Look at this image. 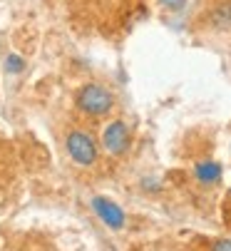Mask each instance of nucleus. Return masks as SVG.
<instances>
[{"instance_id":"nucleus-2","label":"nucleus","mask_w":231,"mask_h":251,"mask_svg":"<svg viewBox=\"0 0 231 251\" xmlns=\"http://www.w3.org/2000/svg\"><path fill=\"white\" fill-rule=\"evenodd\" d=\"M67 152L70 157L77 162V164H85L90 167L95 159H97V147H95V142L87 132L82 129H72L67 134Z\"/></svg>"},{"instance_id":"nucleus-9","label":"nucleus","mask_w":231,"mask_h":251,"mask_svg":"<svg viewBox=\"0 0 231 251\" xmlns=\"http://www.w3.org/2000/svg\"><path fill=\"white\" fill-rule=\"evenodd\" d=\"M211 251H231V239H224V241H216Z\"/></svg>"},{"instance_id":"nucleus-5","label":"nucleus","mask_w":231,"mask_h":251,"mask_svg":"<svg viewBox=\"0 0 231 251\" xmlns=\"http://www.w3.org/2000/svg\"><path fill=\"white\" fill-rule=\"evenodd\" d=\"M209 23H211V27H216V30L231 27V0H224V3H219L216 8H211Z\"/></svg>"},{"instance_id":"nucleus-1","label":"nucleus","mask_w":231,"mask_h":251,"mask_svg":"<svg viewBox=\"0 0 231 251\" xmlns=\"http://www.w3.org/2000/svg\"><path fill=\"white\" fill-rule=\"evenodd\" d=\"M77 107L87 115V117H104L112 107H114V97L107 87L90 82L77 92Z\"/></svg>"},{"instance_id":"nucleus-4","label":"nucleus","mask_w":231,"mask_h":251,"mask_svg":"<svg viewBox=\"0 0 231 251\" xmlns=\"http://www.w3.org/2000/svg\"><path fill=\"white\" fill-rule=\"evenodd\" d=\"M92 209L97 211V217H100L109 229H122V226H125V211L114 204V201H109V199H104V197H95V199H92Z\"/></svg>"},{"instance_id":"nucleus-7","label":"nucleus","mask_w":231,"mask_h":251,"mask_svg":"<svg viewBox=\"0 0 231 251\" xmlns=\"http://www.w3.org/2000/svg\"><path fill=\"white\" fill-rule=\"evenodd\" d=\"M23 67H25V60H23L18 52L8 55V60H5V70H8L10 75H18V73H23Z\"/></svg>"},{"instance_id":"nucleus-8","label":"nucleus","mask_w":231,"mask_h":251,"mask_svg":"<svg viewBox=\"0 0 231 251\" xmlns=\"http://www.w3.org/2000/svg\"><path fill=\"white\" fill-rule=\"evenodd\" d=\"M189 0H159V5L167 8V10H181Z\"/></svg>"},{"instance_id":"nucleus-3","label":"nucleus","mask_w":231,"mask_h":251,"mask_svg":"<svg viewBox=\"0 0 231 251\" xmlns=\"http://www.w3.org/2000/svg\"><path fill=\"white\" fill-rule=\"evenodd\" d=\"M102 142H104V147H107L109 154H125V152L129 150V142H132V137H129V127H127L122 120L109 122L107 129H104Z\"/></svg>"},{"instance_id":"nucleus-6","label":"nucleus","mask_w":231,"mask_h":251,"mask_svg":"<svg viewBox=\"0 0 231 251\" xmlns=\"http://www.w3.org/2000/svg\"><path fill=\"white\" fill-rule=\"evenodd\" d=\"M194 174H197L199 182L214 184V182H219V176H221V167H219L216 162H202V164H197Z\"/></svg>"}]
</instances>
